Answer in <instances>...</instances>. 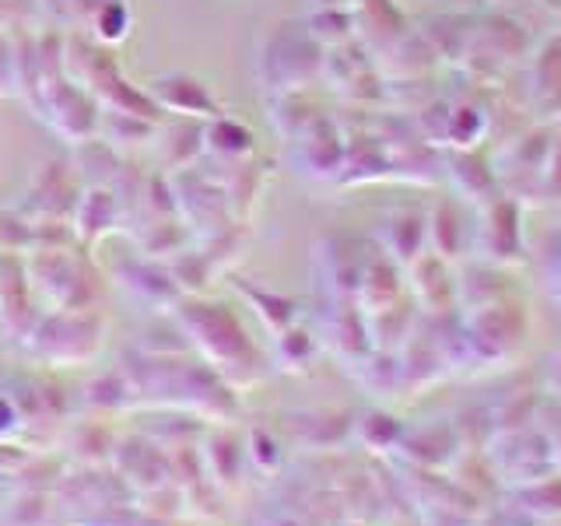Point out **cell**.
Returning a JSON list of instances; mask_svg holds the SVG:
<instances>
[{
	"label": "cell",
	"mask_w": 561,
	"mask_h": 526,
	"mask_svg": "<svg viewBox=\"0 0 561 526\" xmlns=\"http://www.w3.org/2000/svg\"><path fill=\"white\" fill-rule=\"evenodd\" d=\"M145 92L151 95V102L162 113L204 119V123L221 116V105H218L215 92L207 88V81H201L197 75H186V70H165V75H154Z\"/></svg>",
	"instance_id": "8992f818"
},
{
	"label": "cell",
	"mask_w": 561,
	"mask_h": 526,
	"mask_svg": "<svg viewBox=\"0 0 561 526\" xmlns=\"http://www.w3.org/2000/svg\"><path fill=\"white\" fill-rule=\"evenodd\" d=\"M204 151L221 158V162H245L256 151V137L239 119L215 116L204 123Z\"/></svg>",
	"instance_id": "9c48e42d"
},
{
	"label": "cell",
	"mask_w": 561,
	"mask_h": 526,
	"mask_svg": "<svg viewBox=\"0 0 561 526\" xmlns=\"http://www.w3.org/2000/svg\"><path fill=\"white\" fill-rule=\"evenodd\" d=\"M25 341L43 362L81 365L95 358L102 344V323L92 309H49L39 312Z\"/></svg>",
	"instance_id": "6da1fadb"
},
{
	"label": "cell",
	"mask_w": 561,
	"mask_h": 526,
	"mask_svg": "<svg viewBox=\"0 0 561 526\" xmlns=\"http://www.w3.org/2000/svg\"><path fill=\"white\" fill-rule=\"evenodd\" d=\"M99 140H105L113 151H127V148H145L158 137V123L134 116V113H119V110H105L99 113Z\"/></svg>",
	"instance_id": "ba28073f"
},
{
	"label": "cell",
	"mask_w": 561,
	"mask_h": 526,
	"mask_svg": "<svg viewBox=\"0 0 561 526\" xmlns=\"http://www.w3.org/2000/svg\"><path fill=\"white\" fill-rule=\"evenodd\" d=\"M316 67H320V57H316L312 39L298 43V35L288 32L285 25L260 46L256 75L263 88H271V95H285V92H295V88H302V81Z\"/></svg>",
	"instance_id": "5b68a950"
},
{
	"label": "cell",
	"mask_w": 561,
	"mask_h": 526,
	"mask_svg": "<svg viewBox=\"0 0 561 526\" xmlns=\"http://www.w3.org/2000/svg\"><path fill=\"white\" fill-rule=\"evenodd\" d=\"M35 110H39V116L64 140H70V145H81V140L95 137L102 105H99V99L92 92H88V88L75 84L67 75H53V78H43Z\"/></svg>",
	"instance_id": "277c9868"
},
{
	"label": "cell",
	"mask_w": 561,
	"mask_h": 526,
	"mask_svg": "<svg viewBox=\"0 0 561 526\" xmlns=\"http://www.w3.org/2000/svg\"><path fill=\"white\" fill-rule=\"evenodd\" d=\"M22 428V414H18V403L11 397L0 393V438H11Z\"/></svg>",
	"instance_id": "7c38bea8"
},
{
	"label": "cell",
	"mask_w": 561,
	"mask_h": 526,
	"mask_svg": "<svg viewBox=\"0 0 561 526\" xmlns=\"http://www.w3.org/2000/svg\"><path fill=\"white\" fill-rule=\"evenodd\" d=\"M0 327H4V298H0Z\"/></svg>",
	"instance_id": "4fadbf2b"
},
{
	"label": "cell",
	"mask_w": 561,
	"mask_h": 526,
	"mask_svg": "<svg viewBox=\"0 0 561 526\" xmlns=\"http://www.w3.org/2000/svg\"><path fill=\"white\" fill-rule=\"evenodd\" d=\"M180 320H183V330H190L193 344L207 355L210 368L218 365L221 373H228V365H239V362L242 368H253V344L228 306L190 298V302L180 306Z\"/></svg>",
	"instance_id": "7a4b0ae2"
},
{
	"label": "cell",
	"mask_w": 561,
	"mask_h": 526,
	"mask_svg": "<svg viewBox=\"0 0 561 526\" xmlns=\"http://www.w3.org/2000/svg\"><path fill=\"white\" fill-rule=\"evenodd\" d=\"M25 277L32 295L49 302V309H88L84 302L92 298V285H88L84 263L70 250H57V245L32 250L25 260Z\"/></svg>",
	"instance_id": "3957f363"
},
{
	"label": "cell",
	"mask_w": 561,
	"mask_h": 526,
	"mask_svg": "<svg viewBox=\"0 0 561 526\" xmlns=\"http://www.w3.org/2000/svg\"><path fill=\"white\" fill-rule=\"evenodd\" d=\"M130 25H134V11L127 0H105V4L92 14V22H88L99 46L123 43L130 35Z\"/></svg>",
	"instance_id": "30bf717a"
},
{
	"label": "cell",
	"mask_w": 561,
	"mask_h": 526,
	"mask_svg": "<svg viewBox=\"0 0 561 526\" xmlns=\"http://www.w3.org/2000/svg\"><path fill=\"white\" fill-rule=\"evenodd\" d=\"M14 92V39L0 28V95Z\"/></svg>",
	"instance_id": "8fae6325"
},
{
	"label": "cell",
	"mask_w": 561,
	"mask_h": 526,
	"mask_svg": "<svg viewBox=\"0 0 561 526\" xmlns=\"http://www.w3.org/2000/svg\"><path fill=\"white\" fill-rule=\"evenodd\" d=\"M119 215H123L119 193L113 186L92 183L78 193L75 210H70V232H75V239H81L84 245H92L102 236L113 232L119 225Z\"/></svg>",
	"instance_id": "52a82bcc"
}]
</instances>
